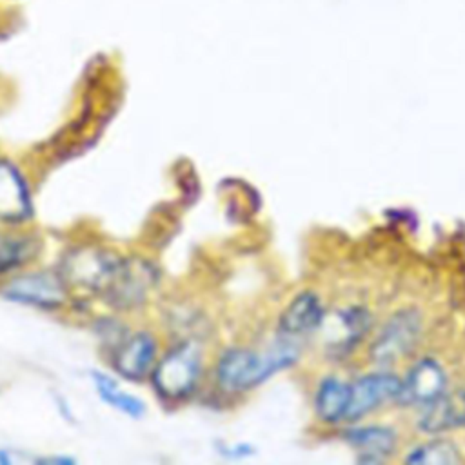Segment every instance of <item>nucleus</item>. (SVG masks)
Returning <instances> with one entry per match:
<instances>
[{
    "mask_svg": "<svg viewBox=\"0 0 465 465\" xmlns=\"http://www.w3.org/2000/svg\"><path fill=\"white\" fill-rule=\"evenodd\" d=\"M296 358L298 347L289 341H282L265 352L229 349L218 360L216 380L227 392L247 391L260 385L274 372L292 365Z\"/></svg>",
    "mask_w": 465,
    "mask_h": 465,
    "instance_id": "f257e3e1",
    "label": "nucleus"
},
{
    "mask_svg": "<svg viewBox=\"0 0 465 465\" xmlns=\"http://www.w3.org/2000/svg\"><path fill=\"white\" fill-rule=\"evenodd\" d=\"M202 367L200 351L193 341L171 349L153 372V385L165 400H180L193 392Z\"/></svg>",
    "mask_w": 465,
    "mask_h": 465,
    "instance_id": "f03ea898",
    "label": "nucleus"
},
{
    "mask_svg": "<svg viewBox=\"0 0 465 465\" xmlns=\"http://www.w3.org/2000/svg\"><path fill=\"white\" fill-rule=\"evenodd\" d=\"M120 260L98 247H78L65 254L62 262V278L65 283L105 292Z\"/></svg>",
    "mask_w": 465,
    "mask_h": 465,
    "instance_id": "7ed1b4c3",
    "label": "nucleus"
},
{
    "mask_svg": "<svg viewBox=\"0 0 465 465\" xmlns=\"http://www.w3.org/2000/svg\"><path fill=\"white\" fill-rule=\"evenodd\" d=\"M421 334V316L416 309L394 312L371 345V356L378 363H391L405 356L418 343Z\"/></svg>",
    "mask_w": 465,
    "mask_h": 465,
    "instance_id": "20e7f679",
    "label": "nucleus"
},
{
    "mask_svg": "<svg viewBox=\"0 0 465 465\" xmlns=\"http://www.w3.org/2000/svg\"><path fill=\"white\" fill-rule=\"evenodd\" d=\"M156 283V271L143 260H120L116 272L104 292L107 300L120 309H131L143 303Z\"/></svg>",
    "mask_w": 465,
    "mask_h": 465,
    "instance_id": "39448f33",
    "label": "nucleus"
},
{
    "mask_svg": "<svg viewBox=\"0 0 465 465\" xmlns=\"http://www.w3.org/2000/svg\"><path fill=\"white\" fill-rule=\"evenodd\" d=\"M4 296L16 303L54 309L65 302V280L51 271L27 272L9 282L4 287Z\"/></svg>",
    "mask_w": 465,
    "mask_h": 465,
    "instance_id": "423d86ee",
    "label": "nucleus"
},
{
    "mask_svg": "<svg viewBox=\"0 0 465 465\" xmlns=\"http://www.w3.org/2000/svg\"><path fill=\"white\" fill-rule=\"evenodd\" d=\"M401 380L391 372H372L349 383V403L345 411L347 421H354L374 407L385 403L391 398H398Z\"/></svg>",
    "mask_w": 465,
    "mask_h": 465,
    "instance_id": "0eeeda50",
    "label": "nucleus"
},
{
    "mask_svg": "<svg viewBox=\"0 0 465 465\" xmlns=\"http://www.w3.org/2000/svg\"><path fill=\"white\" fill-rule=\"evenodd\" d=\"M445 385L447 376L441 365L430 358H423L409 369L396 400L405 405L425 407L441 392H445Z\"/></svg>",
    "mask_w": 465,
    "mask_h": 465,
    "instance_id": "6e6552de",
    "label": "nucleus"
},
{
    "mask_svg": "<svg viewBox=\"0 0 465 465\" xmlns=\"http://www.w3.org/2000/svg\"><path fill=\"white\" fill-rule=\"evenodd\" d=\"M31 213V196L24 176L9 160H0V220L22 222Z\"/></svg>",
    "mask_w": 465,
    "mask_h": 465,
    "instance_id": "1a4fd4ad",
    "label": "nucleus"
},
{
    "mask_svg": "<svg viewBox=\"0 0 465 465\" xmlns=\"http://www.w3.org/2000/svg\"><path fill=\"white\" fill-rule=\"evenodd\" d=\"M156 341L147 332H136L124 340L114 352V369L127 380H142L153 367Z\"/></svg>",
    "mask_w": 465,
    "mask_h": 465,
    "instance_id": "9d476101",
    "label": "nucleus"
},
{
    "mask_svg": "<svg viewBox=\"0 0 465 465\" xmlns=\"http://www.w3.org/2000/svg\"><path fill=\"white\" fill-rule=\"evenodd\" d=\"M465 425V389L441 392L425 405L418 427L425 432H445Z\"/></svg>",
    "mask_w": 465,
    "mask_h": 465,
    "instance_id": "9b49d317",
    "label": "nucleus"
},
{
    "mask_svg": "<svg viewBox=\"0 0 465 465\" xmlns=\"http://www.w3.org/2000/svg\"><path fill=\"white\" fill-rule=\"evenodd\" d=\"M323 320V305L316 292L303 291L292 298L278 320L282 336H300L314 331Z\"/></svg>",
    "mask_w": 465,
    "mask_h": 465,
    "instance_id": "f8f14e48",
    "label": "nucleus"
},
{
    "mask_svg": "<svg viewBox=\"0 0 465 465\" xmlns=\"http://www.w3.org/2000/svg\"><path fill=\"white\" fill-rule=\"evenodd\" d=\"M347 440L361 452V461H381L396 447V434L389 427L369 425L347 432Z\"/></svg>",
    "mask_w": 465,
    "mask_h": 465,
    "instance_id": "ddd939ff",
    "label": "nucleus"
},
{
    "mask_svg": "<svg viewBox=\"0 0 465 465\" xmlns=\"http://www.w3.org/2000/svg\"><path fill=\"white\" fill-rule=\"evenodd\" d=\"M349 403V383L338 378H325L316 391L314 405L318 416L327 423H336L345 418Z\"/></svg>",
    "mask_w": 465,
    "mask_h": 465,
    "instance_id": "4468645a",
    "label": "nucleus"
},
{
    "mask_svg": "<svg viewBox=\"0 0 465 465\" xmlns=\"http://www.w3.org/2000/svg\"><path fill=\"white\" fill-rule=\"evenodd\" d=\"M91 376H93V383H94L100 398L107 405L114 407L116 411H120V412H124V414H127L131 418H142L143 416L145 403L140 398L122 391L120 385L111 376H107L104 372L93 371Z\"/></svg>",
    "mask_w": 465,
    "mask_h": 465,
    "instance_id": "2eb2a0df",
    "label": "nucleus"
},
{
    "mask_svg": "<svg viewBox=\"0 0 465 465\" xmlns=\"http://www.w3.org/2000/svg\"><path fill=\"white\" fill-rule=\"evenodd\" d=\"M461 460L460 449L449 440L425 441L405 456V463L412 465H458Z\"/></svg>",
    "mask_w": 465,
    "mask_h": 465,
    "instance_id": "dca6fc26",
    "label": "nucleus"
},
{
    "mask_svg": "<svg viewBox=\"0 0 465 465\" xmlns=\"http://www.w3.org/2000/svg\"><path fill=\"white\" fill-rule=\"evenodd\" d=\"M29 252V245L25 240L0 238V274L11 271L20 265Z\"/></svg>",
    "mask_w": 465,
    "mask_h": 465,
    "instance_id": "f3484780",
    "label": "nucleus"
}]
</instances>
